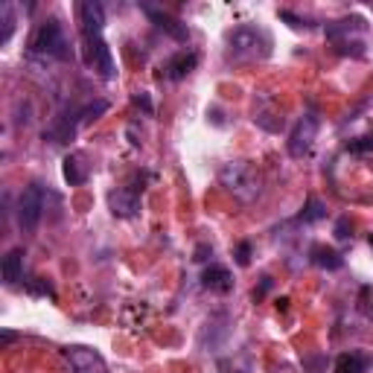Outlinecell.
I'll list each match as a JSON object with an SVG mask.
<instances>
[{
  "mask_svg": "<svg viewBox=\"0 0 373 373\" xmlns=\"http://www.w3.org/2000/svg\"><path fill=\"white\" fill-rule=\"evenodd\" d=\"M199 68V56L190 50V53H175L172 58H167V65H164V76L167 79H172V82H178V79H186L193 70Z\"/></svg>",
  "mask_w": 373,
  "mask_h": 373,
  "instance_id": "obj_11",
  "label": "cell"
},
{
  "mask_svg": "<svg viewBox=\"0 0 373 373\" xmlns=\"http://www.w3.org/2000/svg\"><path fill=\"white\" fill-rule=\"evenodd\" d=\"M201 286L216 295H228L233 289V274L225 266H207L201 274Z\"/></svg>",
  "mask_w": 373,
  "mask_h": 373,
  "instance_id": "obj_12",
  "label": "cell"
},
{
  "mask_svg": "<svg viewBox=\"0 0 373 373\" xmlns=\"http://www.w3.org/2000/svg\"><path fill=\"white\" fill-rule=\"evenodd\" d=\"M79 23H82V36H103L105 9L97 4V0H85L79 6Z\"/></svg>",
  "mask_w": 373,
  "mask_h": 373,
  "instance_id": "obj_9",
  "label": "cell"
},
{
  "mask_svg": "<svg viewBox=\"0 0 373 373\" xmlns=\"http://www.w3.org/2000/svg\"><path fill=\"white\" fill-rule=\"evenodd\" d=\"M135 105L143 108L146 114H154V105H152V97H149V93H137V97H135Z\"/></svg>",
  "mask_w": 373,
  "mask_h": 373,
  "instance_id": "obj_24",
  "label": "cell"
},
{
  "mask_svg": "<svg viewBox=\"0 0 373 373\" xmlns=\"http://www.w3.org/2000/svg\"><path fill=\"white\" fill-rule=\"evenodd\" d=\"M335 373H364V359L356 353H345L335 362Z\"/></svg>",
  "mask_w": 373,
  "mask_h": 373,
  "instance_id": "obj_18",
  "label": "cell"
},
{
  "mask_svg": "<svg viewBox=\"0 0 373 373\" xmlns=\"http://www.w3.org/2000/svg\"><path fill=\"white\" fill-rule=\"evenodd\" d=\"M315 137H318V117L315 114H303L295 122L292 135H289V154H292V158H303V154H309Z\"/></svg>",
  "mask_w": 373,
  "mask_h": 373,
  "instance_id": "obj_6",
  "label": "cell"
},
{
  "mask_svg": "<svg viewBox=\"0 0 373 373\" xmlns=\"http://www.w3.org/2000/svg\"><path fill=\"white\" fill-rule=\"evenodd\" d=\"M82 50H85L88 68H93L103 79H114L117 76L114 58H111V47L105 44L103 36H82Z\"/></svg>",
  "mask_w": 373,
  "mask_h": 373,
  "instance_id": "obj_5",
  "label": "cell"
},
{
  "mask_svg": "<svg viewBox=\"0 0 373 373\" xmlns=\"http://www.w3.org/2000/svg\"><path fill=\"white\" fill-rule=\"evenodd\" d=\"M347 152H373V132L370 135H364V137H356V140H350L347 143Z\"/></svg>",
  "mask_w": 373,
  "mask_h": 373,
  "instance_id": "obj_20",
  "label": "cell"
},
{
  "mask_svg": "<svg viewBox=\"0 0 373 373\" xmlns=\"http://www.w3.org/2000/svg\"><path fill=\"white\" fill-rule=\"evenodd\" d=\"M207 254H213V248H210V245H199L193 260H196V263H204V260H207Z\"/></svg>",
  "mask_w": 373,
  "mask_h": 373,
  "instance_id": "obj_25",
  "label": "cell"
},
{
  "mask_svg": "<svg viewBox=\"0 0 373 373\" xmlns=\"http://www.w3.org/2000/svg\"><path fill=\"white\" fill-rule=\"evenodd\" d=\"M271 53V38L266 29L245 23L228 33V56L233 58H266Z\"/></svg>",
  "mask_w": 373,
  "mask_h": 373,
  "instance_id": "obj_2",
  "label": "cell"
},
{
  "mask_svg": "<svg viewBox=\"0 0 373 373\" xmlns=\"http://www.w3.org/2000/svg\"><path fill=\"white\" fill-rule=\"evenodd\" d=\"M12 341H15V332L6 330V332H4V345H12Z\"/></svg>",
  "mask_w": 373,
  "mask_h": 373,
  "instance_id": "obj_27",
  "label": "cell"
},
{
  "mask_svg": "<svg viewBox=\"0 0 373 373\" xmlns=\"http://www.w3.org/2000/svg\"><path fill=\"white\" fill-rule=\"evenodd\" d=\"M0 23H4V33H0V44H9L15 33V6L12 4H0Z\"/></svg>",
  "mask_w": 373,
  "mask_h": 373,
  "instance_id": "obj_17",
  "label": "cell"
},
{
  "mask_svg": "<svg viewBox=\"0 0 373 373\" xmlns=\"http://www.w3.org/2000/svg\"><path fill=\"white\" fill-rule=\"evenodd\" d=\"M65 359L70 362L73 373H108V367H105V359H103L97 350L82 347V345L65 347Z\"/></svg>",
  "mask_w": 373,
  "mask_h": 373,
  "instance_id": "obj_8",
  "label": "cell"
},
{
  "mask_svg": "<svg viewBox=\"0 0 373 373\" xmlns=\"http://www.w3.org/2000/svg\"><path fill=\"white\" fill-rule=\"evenodd\" d=\"M44 216V186L29 184L26 190L18 196V225L23 231H36Z\"/></svg>",
  "mask_w": 373,
  "mask_h": 373,
  "instance_id": "obj_4",
  "label": "cell"
},
{
  "mask_svg": "<svg viewBox=\"0 0 373 373\" xmlns=\"http://www.w3.org/2000/svg\"><path fill=\"white\" fill-rule=\"evenodd\" d=\"M143 12L152 18L154 26L164 29V33H167L169 38H175V41H186V38H190V33H186V23H181L178 18L167 15L164 9H158V6H143Z\"/></svg>",
  "mask_w": 373,
  "mask_h": 373,
  "instance_id": "obj_10",
  "label": "cell"
},
{
  "mask_svg": "<svg viewBox=\"0 0 373 373\" xmlns=\"http://www.w3.org/2000/svg\"><path fill=\"white\" fill-rule=\"evenodd\" d=\"M350 236V219L347 216H341V219L335 222V239H347Z\"/></svg>",
  "mask_w": 373,
  "mask_h": 373,
  "instance_id": "obj_23",
  "label": "cell"
},
{
  "mask_svg": "<svg viewBox=\"0 0 373 373\" xmlns=\"http://www.w3.org/2000/svg\"><path fill=\"white\" fill-rule=\"evenodd\" d=\"M70 41L65 36V26H61L58 18H47L36 26L33 38H29V56H41V58H56L65 61L70 58Z\"/></svg>",
  "mask_w": 373,
  "mask_h": 373,
  "instance_id": "obj_1",
  "label": "cell"
},
{
  "mask_svg": "<svg viewBox=\"0 0 373 373\" xmlns=\"http://www.w3.org/2000/svg\"><path fill=\"white\" fill-rule=\"evenodd\" d=\"M321 219H327V204L318 196H309L306 204H303V210H300V222L312 225V222H321Z\"/></svg>",
  "mask_w": 373,
  "mask_h": 373,
  "instance_id": "obj_16",
  "label": "cell"
},
{
  "mask_svg": "<svg viewBox=\"0 0 373 373\" xmlns=\"http://www.w3.org/2000/svg\"><path fill=\"white\" fill-rule=\"evenodd\" d=\"M140 190L143 186H117L108 193V207L117 219H132L140 210Z\"/></svg>",
  "mask_w": 373,
  "mask_h": 373,
  "instance_id": "obj_7",
  "label": "cell"
},
{
  "mask_svg": "<svg viewBox=\"0 0 373 373\" xmlns=\"http://www.w3.org/2000/svg\"><path fill=\"white\" fill-rule=\"evenodd\" d=\"M367 245H370V248H373V233H370V236H367Z\"/></svg>",
  "mask_w": 373,
  "mask_h": 373,
  "instance_id": "obj_28",
  "label": "cell"
},
{
  "mask_svg": "<svg viewBox=\"0 0 373 373\" xmlns=\"http://www.w3.org/2000/svg\"><path fill=\"white\" fill-rule=\"evenodd\" d=\"M61 175H65V181H68L70 186H79V184H85V178H88L85 161L79 158V154H68V158H65V164H61Z\"/></svg>",
  "mask_w": 373,
  "mask_h": 373,
  "instance_id": "obj_15",
  "label": "cell"
},
{
  "mask_svg": "<svg viewBox=\"0 0 373 373\" xmlns=\"http://www.w3.org/2000/svg\"><path fill=\"white\" fill-rule=\"evenodd\" d=\"M219 175H222V184L228 186V190L239 201H254L257 199V193H260V175L254 172L251 164H245V161L225 164Z\"/></svg>",
  "mask_w": 373,
  "mask_h": 373,
  "instance_id": "obj_3",
  "label": "cell"
},
{
  "mask_svg": "<svg viewBox=\"0 0 373 373\" xmlns=\"http://www.w3.org/2000/svg\"><path fill=\"white\" fill-rule=\"evenodd\" d=\"M29 292H33V295H50V298H56L53 286L47 283V280H41V277H36L33 283H29Z\"/></svg>",
  "mask_w": 373,
  "mask_h": 373,
  "instance_id": "obj_22",
  "label": "cell"
},
{
  "mask_svg": "<svg viewBox=\"0 0 373 373\" xmlns=\"http://www.w3.org/2000/svg\"><path fill=\"white\" fill-rule=\"evenodd\" d=\"M233 257H236V266H251V242H239L236 245V251H233Z\"/></svg>",
  "mask_w": 373,
  "mask_h": 373,
  "instance_id": "obj_21",
  "label": "cell"
},
{
  "mask_svg": "<svg viewBox=\"0 0 373 373\" xmlns=\"http://www.w3.org/2000/svg\"><path fill=\"white\" fill-rule=\"evenodd\" d=\"M105 111H108V103H105V100H97V103L85 105L82 111H76V117H79V122H90V120H97V117L105 114Z\"/></svg>",
  "mask_w": 373,
  "mask_h": 373,
  "instance_id": "obj_19",
  "label": "cell"
},
{
  "mask_svg": "<svg viewBox=\"0 0 373 373\" xmlns=\"http://www.w3.org/2000/svg\"><path fill=\"white\" fill-rule=\"evenodd\" d=\"M309 257H312V263H315L318 268H327V271L345 268V257H341V254L335 251V248H327V245H312Z\"/></svg>",
  "mask_w": 373,
  "mask_h": 373,
  "instance_id": "obj_13",
  "label": "cell"
},
{
  "mask_svg": "<svg viewBox=\"0 0 373 373\" xmlns=\"http://www.w3.org/2000/svg\"><path fill=\"white\" fill-rule=\"evenodd\" d=\"M4 280H6V286H15L18 280L23 277V248H12V251L4 257Z\"/></svg>",
  "mask_w": 373,
  "mask_h": 373,
  "instance_id": "obj_14",
  "label": "cell"
},
{
  "mask_svg": "<svg viewBox=\"0 0 373 373\" xmlns=\"http://www.w3.org/2000/svg\"><path fill=\"white\" fill-rule=\"evenodd\" d=\"M280 18H283V21H292V26H295V29H300V26H306V23H303L300 18H295V15H292V12H286V9H283V12H280Z\"/></svg>",
  "mask_w": 373,
  "mask_h": 373,
  "instance_id": "obj_26",
  "label": "cell"
}]
</instances>
